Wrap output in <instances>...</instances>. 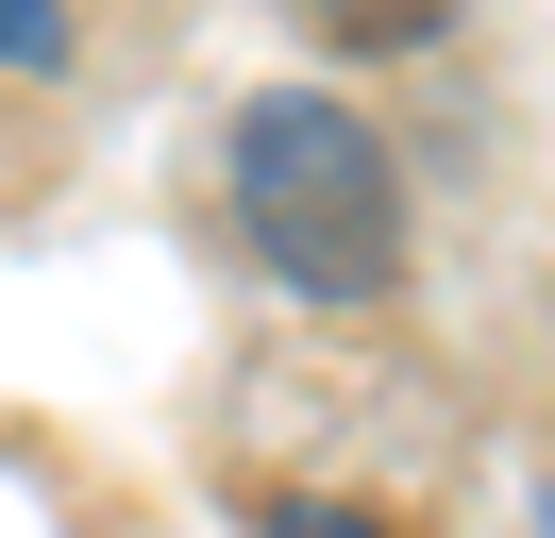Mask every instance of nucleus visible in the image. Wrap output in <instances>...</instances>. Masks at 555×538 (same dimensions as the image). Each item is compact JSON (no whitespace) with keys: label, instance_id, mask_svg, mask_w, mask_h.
Here are the masks:
<instances>
[{"label":"nucleus","instance_id":"1","mask_svg":"<svg viewBox=\"0 0 555 538\" xmlns=\"http://www.w3.org/2000/svg\"><path fill=\"white\" fill-rule=\"evenodd\" d=\"M219 202H236V253L286 303H387L404 286V152L337 85H253L219 118Z\"/></svg>","mask_w":555,"mask_h":538},{"label":"nucleus","instance_id":"2","mask_svg":"<svg viewBox=\"0 0 555 538\" xmlns=\"http://www.w3.org/2000/svg\"><path fill=\"white\" fill-rule=\"evenodd\" d=\"M85 67V0H0V85H68Z\"/></svg>","mask_w":555,"mask_h":538},{"label":"nucleus","instance_id":"4","mask_svg":"<svg viewBox=\"0 0 555 538\" xmlns=\"http://www.w3.org/2000/svg\"><path fill=\"white\" fill-rule=\"evenodd\" d=\"M353 51H421V34H454V0H337Z\"/></svg>","mask_w":555,"mask_h":538},{"label":"nucleus","instance_id":"3","mask_svg":"<svg viewBox=\"0 0 555 538\" xmlns=\"http://www.w3.org/2000/svg\"><path fill=\"white\" fill-rule=\"evenodd\" d=\"M253 538H404L387 504H337V488H286V504H253Z\"/></svg>","mask_w":555,"mask_h":538}]
</instances>
